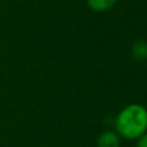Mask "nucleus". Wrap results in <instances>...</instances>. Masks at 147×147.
Instances as JSON below:
<instances>
[{"label":"nucleus","mask_w":147,"mask_h":147,"mask_svg":"<svg viewBox=\"0 0 147 147\" xmlns=\"http://www.w3.org/2000/svg\"><path fill=\"white\" fill-rule=\"evenodd\" d=\"M116 133L127 140H138L147 130V109L140 103H130L115 119Z\"/></svg>","instance_id":"nucleus-1"},{"label":"nucleus","mask_w":147,"mask_h":147,"mask_svg":"<svg viewBox=\"0 0 147 147\" xmlns=\"http://www.w3.org/2000/svg\"><path fill=\"white\" fill-rule=\"evenodd\" d=\"M97 147H120V136L114 130H105L97 140Z\"/></svg>","instance_id":"nucleus-2"},{"label":"nucleus","mask_w":147,"mask_h":147,"mask_svg":"<svg viewBox=\"0 0 147 147\" xmlns=\"http://www.w3.org/2000/svg\"><path fill=\"white\" fill-rule=\"evenodd\" d=\"M132 56L137 61H146L147 59V41L137 40L132 47Z\"/></svg>","instance_id":"nucleus-3"},{"label":"nucleus","mask_w":147,"mask_h":147,"mask_svg":"<svg viewBox=\"0 0 147 147\" xmlns=\"http://www.w3.org/2000/svg\"><path fill=\"white\" fill-rule=\"evenodd\" d=\"M117 0H86V4L94 12H105L116 4Z\"/></svg>","instance_id":"nucleus-4"},{"label":"nucleus","mask_w":147,"mask_h":147,"mask_svg":"<svg viewBox=\"0 0 147 147\" xmlns=\"http://www.w3.org/2000/svg\"><path fill=\"white\" fill-rule=\"evenodd\" d=\"M137 147H147V133H145L143 136H141V137L138 138Z\"/></svg>","instance_id":"nucleus-5"}]
</instances>
